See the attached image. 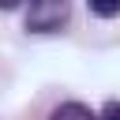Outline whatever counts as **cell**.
Wrapping results in <instances>:
<instances>
[{"label": "cell", "instance_id": "6da1fadb", "mask_svg": "<svg viewBox=\"0 0 120 120\" xmlns=\"http://www.w3.org/2000/svg\"><path fill=\"white\" fill-rule=\"evenodd\" d=\"M71 0H30L26 4V30L30 34H52L68 22Z\"/></svg>", "mask_w": 120, "mask_h": 120}, {"label": "cell", "instance_id": "3957f363", "mask_svg": "<svg viewBox=\"0 0 120 120\" xmlns=\"http://www.w3.org/2000/svg\"><path fill=\"white\" fill-rule=\"evenodd\" d=\"M90 4V11L98 15V19H112V15H120V0H86Z\"/></svg>", "mask_w": 120, "mask_h": 120}, {"label": "cell", "instance_id": "7a4b0ae2", "mask_svg": "<svg viewBox=\"0 0 120 120\" xmlns=\"http://www.w3.org/2000/svg\"><path fill=\"white\" fill-rule=\"evenodd\" d=\"M49 120H101L98 112H90L82 101H64V105H56L52 109V116Z\"/></svg>", "mask_w": 120, "mask_h": 120}, {"label": "cell", "instance_id": "277c9868", "mask_svg": "<svg viewBox=\"0 0 120 120\" xmlns=\"http://www.w3.org/2000/svg\"><path fill=\"white\" fill-rule=\"evenodd\" d=\"M101 120H120V101H109L101 109Z\"/></svg>", "mask_w": 120, "mask_h": 120}, {"label": "cell", "instance_id": "5b68a950", "mask_svg": "<svg viewBox=\"0 0 120 120\" xmlns=\"http://www.w3.org/2000/svg\"><path fill=\"white\" fill-rule=\"evenodd\" d=\"M19 4H22V0H0V11H15Z\"/></svg>", "mask_w": 120, "mask_h": 120}]
</instances>
